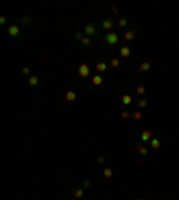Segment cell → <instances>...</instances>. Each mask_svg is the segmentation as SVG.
Returning a JSON list of instances; mask_svg holds the SVG:
<instances>
[{"label": "cell", "instance_id": "obj_1", "mask_svg": "<svg viewBox=\"0 0 179 200\" xmlns=\"http://www.w3.org/2000/svg\"><path fill=\"white\" fill-rule=\"evenodd\" d=\"M104 41H106L108 45H111V46H113V45H117V43L120 41V36L117 34V32H113V30H111V32H106Z\"/></svg>", "mask_w": 179, "mask_h": 200}, {"label": "cell", "instance_id": "obj_2", "mask_svg": "<svg viewBox=\"0 0 179 200\" xmlns=\"http://www.w3.org/2000/svg\"><path fill=\"white\" fill-rule=\"evenodd\" d=\"M102 29L108 30V32H111V29H113V20L111 18H106L104 22H102Z\"/></svg>", "mask_w": 179, "mask_h": 200}, {"label": "cell", "instance_id": "obj_3", "mask_svg": "<svg viewBox=\"0 0 179 200\" xmlns=\"http://www.w3.org/2000/svg\"><path fill=\"white\" fill-rule=\"evenodd\" d=\"M84 32H86L88 36H93V34L97 32V27H95L93 23H90V25H86V27H84Z\"/></svg>", "mask_w": 179, "mask_h": 200}, {"label": "cell", "instance_id": "obj_4", "mask_svg": "<svg viewBox=\"0 0 179 200\" xmlns=\"http://www.w3.org/2000/svg\"><path fill=\"white\" fill-rule=\"evenodd\" d=\"M79 75H81V77H88L90 75V68L86 66V64H81V66H79Z\"/></svg>", "mask_w": 179, "mask_h": 200}, {"label": "cell", "instance_id": "obj_5", "mask_svg": "<svg viewBox=\"0 0 179 200\" xmlns=\"http://www.w3.org/2000/svg\"><path fill=\"white\" fill-rule=\"evenodd\" d=\"M7 34L9 36H18V34H20V29H18L16 25H13V27H9L7 29Z\"/></svg>", "mask_w": 179, "mask_h": 200}, {"label": "cell", "instance_id": "obj_6", "mask_svg": "<svg viewBox=\"0 0 179 200\" xmlns=\"http://www.w3.org/2000/svg\"><path fill=\"white\" fill-rule=\"evenodd\" d=\"M134 36H136V32H134L133 29H129V30H126V34H124V38H126L127 41H131V39H134Z\"/></svg>", "mask_w": 179, "mask_h": 200}, {"label": "cell", "instance_id": "obj_7", "mask_svg": "<svg viewBox=\"0 0 179 200\" xmlns=\"http://www.w3.org/2000/svg\"><path fill=\"white\" fill-rule=\"evenodd\" d=\"M149 145H150V148H154V150H156V148H159V145H161V141L158 139V138H152V139L149 141Z\"/></svg>", "mask_w": 179, "mask_h": 200}, {"label": "cell", "instance_id": "obj_8", "mask_svg": "<svg viewBox=\"0 0 179 200\" xmlns=\"http://www.w3.org/2000/svg\"><path fill=\"white\" fill-rule=\"evenodd\" d=\"M120 55H122V57H129V55H131V48H129V46H122V48H120Z\"/></svg>", "mask_w": 179, "mask_h": 200}, {"label": "cell", "instance_id": "obj_9", "mask_svg": "<svg viewBox=\"0 0 179 200\" xmlns=\"http://www.w3.org/2000/svg\"><path fill=\"white\" fill-rule=\"evenodd\" d=\"M91 81H93V84H95V86H100V84L104 82V79H102V75H95Z\"/></svg>", "mask_w": 179, "mask_h": 200}, {"label": "cell", "instance_id": "obj_10", "mask_svg": "<svg viewBox=\"0 0 179 200\" xmlns=\"http://www.w3.org/2000/svg\"><path fill=\"white\" fill-rule=\"evenodd\" d=\"M150 139H152V132L150 131H145L142 134V141H150Z\"/></svg>", "mask_w": 179, "mask_h": 200}, {"label": "cell", "instance_id": "obj_11", "mask_svg": "<svg viewBox=\"0 0 179 200\" xmlns=\"http://www.w3.org/2000/svg\"><path fill=\"white\" fill-rule=\"evenodd\" d=\"M147 70H150V63H143L142 66L138 68V72H147Z\"/></svg>", "mask_w": 179, "mask_h": 200}, {"label": "cell", "instance_id": "obj_12", "mask_svg": "<svg viewBox=\"0 0 179 200\" xmlns=\"http://www.w3.org/2000/svg\"><path fill=\"white\" fill-rule=\"evenodd\" d=\"M138 152H140L142 156H145V154H147L149 150H147V147H143V145H138Z\"/></svg>", "mask_w": 179, "mask_h": 200}, {"label": "cell", "instance_id": "obj_13", "mask_svg": "<svg viewBox=\"0 0 179 200\" xmlns=\"http://www.w3.org/2000/svg\"><path fill=\"white\" fill-rule=\"evenodd\" d=\"M66 100H70V102H74V100H75V93H74V91H68V93H66Z\"/></svg>", "mask_w": 179, "mask_h": 200}, {"label": "cell", "instance_id": "obj_14", "mask_svg": "<svg viewBox=\"0 0 179 200\" xmlns=\"http://www.w3.org/2000/svg\"><path fill=\"white\" fill-rule=\"evenodd\" d=\"M81 43L84 45V46H88V45H91V39H90V38H82V39H81Z\"/></svg>", "mask_w": 179, "mask_h": 200}, {"label": "cell", "instance_id": "obj_15", "mask_svg": "<svg viewBox=\"0 0 179 200\" xmlns=\"http://www.w3.org/2000/svg\"><path fill=\"white\" fill-rule=\"evenodd\" d=\"M38 81H39L38 77H30V79H29V84H30V86H36V84H38Z\"/></svg>", "mask_w": 179, "mask_h": 200}, {"label": "cell", "instance_id": "obj_16", "mask_svg": "<svg viewBox=\"0 0 179 200\" xmlns=\"http://www.w3.org/2000/svg\"><path fill=\"white\" fill-rule=\"evenodd\" d=\"M106 68H108V66H106V63H99V64H97V70H99V72H104Z\"/></svg>", "mask_w": 179, "mask_h": 200}, {"label": "cell", "instance_id": "obj_17", "mask_svg": "<svg viewBox=\"0 0 179 200\" xmlns=\"http://www.w3.org/2000/svg\"><path fill=\"white\" fill-rule=\"evenodd\" d=\"M122 102H124V104H131V102H133V100H131V96H129V95H126V96H124V98H122Z\"/></svg>", "mask_w": 179, "mask_h": 200}, {"label": "cell", "instance_id": "obj_18", "mask_svg": "<svg viewBox=\"0 0 179 200\" xmlns=\"http://www.w3.org/2000/svg\"><path fill=\"white\" fill-rule=\"evenodd\" d=\"M145 105H147V100H145V98L138 100V107H140V109H142V107H145Z\"/></svg>", "mask_w": 179, "mask_h": 200}, {"label": "cell", "instance_id": "obj_19", "mask_svg": "<svg viewBox=\"0 0 179 200\" xmlns=\"http://www.w3.org/2000/svg\"><path fill=\"white\" fill-rule=\"evenodd\" d=\"M111 175H113V171L109 170V168H106V170H104V177H106V179H109Z\"/></svg>", "mask_w": 179, "mask_h": 200}, {"label": "cell", "instance_id": "obj_20", "mask_svg": "<svg viewBox=\"0 0 179 200\" xmlns=\"http://www.w3.org/2000/svg\"><path fill=\"white\" fill-rule=\"evenodd\" d=\"M118 25H120V27H126V25H127V20H126V18H120V20H118Z\"/></svg>", "mask_w": 179, "mask_h": 200}, {"label": "cell", "instance_id": "obj_21", "mask_svg": "<svg viewBox=\"0 0 179 200\" xmlns=\"http://www.w3.org/2000/svg\"><path fill=\"white\" fill-rule=\"evenodd\" d=\"M133 118H134V120H142V113H140V111H136V113L133 114Z\"/></svg>", "mask_w": 179, "mask_h": 200}, {"label": "cell", "instance_id": "obj_22", "mask_svg": "<svg viewBox=\"0 0 179 200\" xmlns=\"http://www.w3.org/2000/svg\"><path fill=\"white\" fill-rule=\"evenodd\" d=\"M136 91H138V95H143V93H145V88H143V86H138Z\"/></svg>", "mask_w": 179, "mask_h": 200}, {"label": "cell", "instance_id": "obj_23", "mask_svg": "<svg viewBox=\"0 0 179 200\" xmlns=\"http://www.w3.org/2000/svg\"><path fill=\"white\" fill-rule=\"evenodd\" d=\"M118 64H120V61H118V59H111V66H115V68H117Z\"/></svg>", "mask_w": 179, "mask_h": 200}, {"label": "cell", "instance_id": "obj_24", "mask_svg": "<svg viewBox=\"0 0 179 200\" xmlns=\"http://www.w3.org/2000/svg\"><path fill=\"white\" fill-rule=\"evenodd\" d=\"M79 197H82V189H77L75 191V198H79Z\"/></svg>", "mask_w": 179, "mask_h": 200}, {"label": "cell", "instance_id": "obj_25", "mask_svg": "<svg viewBox=\"0 0 179 200\" xmlns=\"http://www.w3.org/2000/svg\"><path fill=\"white\" fill-rule=\"evenodd\" d=\"M129 116H131V113H126V111L122 113V118H129Z\"/></svg>", "mask_w": 179, "mask_h": 200}]
</instances>
